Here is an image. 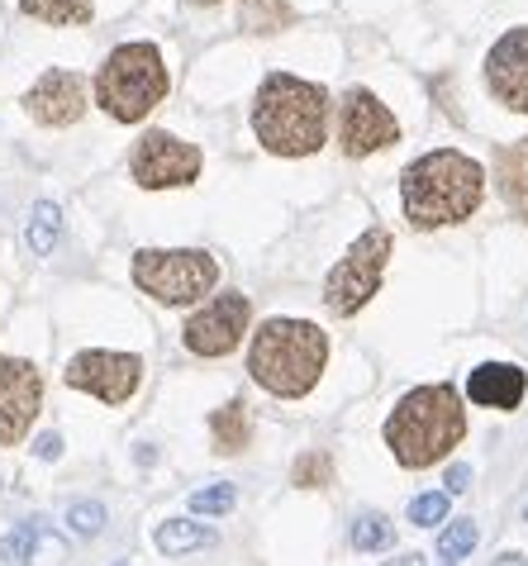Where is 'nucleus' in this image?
Wrapping results in <instances>:
<instances>
[{"label":"nucleus","mask_w":528,"mask_h":566,"mask_svg":"<svg viewBox=\"0 0 528 566\" xmlns=\"http://www.w3.org/2000/svg\"><path fill=\"white\" fill-rule=\"evenodd\" d=\"M395 543V524L386 514H357L352 518V547L357 553H386Z\"/></svg>","instance_id":"obj_23"},{"label":"nucleus","mask_w":528,"mask_h":566,"mask_svg":"<svg viewBox=\"0 0 528 566\" xmlns=\"http://www.w3.org/2000/svg\"><path fill=\"white\" fill-rule=\"evenodd\" d=\"M291 481H295V485H305V491H319V485H329V481H334V458H329V452H305V458L295 462Z\"/></svg>","instance_id":"obj_25"},{"label":"nucleus","mask_w":528,"mask_h":566,"mask_svg":"<svg viewBox=\"0 0 528 566\" xmlns=\"http://www.w3.org/2000/svg\"><path fill=\"white\" fill-rule=\"evenodd\" d=\"M386 566H424V557L414 553V557H395V562H386Z\"/></svg>","instance_id":"obj_31"},{"label":"nucleus","mask_w":528,"mask_h":566,"mask_svg":"<svg viewBox=\"0 0 528 566\" xmlns=\"http://www.w3.org/2000/svg\"><path fill=\"white\" fill-rule=\"evenodd\" d=\"M196 6H220V0H196Z\"/></svg>","instance_id":"obj_33"},{"label":"nucleus","mask_w":528,"mask_h":566,"mask_svg":"<svg viewBox=\"0 0 528 566\" xmlns=\"http://www.w3.org/2000/svg\"><path fill=\"white\" fill-rule=\"evenodd\" d=\"M34 452H39L43 462H57V458H62V438H57V433H43L39 443H34Z\"/></svg>","instance_id":"obj_30"},{"label":"nucleus","mask_w":528,"mask_h":566,"mask_svg":"<svg viewBox=\"0 0 528 566\" xmlns=\"http://www.w3.org/2000/svg\"><path fill=\"white\" fill-rule=\"evenodd\" d=\"M291 24H295L291 0H243L239 10V29H247V34H282Z\"/></svg>","instance_id":"obj_20"},{"label":"nucleus","mask_w":528,"mask_h":566,"mask_svg":"<svg viewBox=\"0 0 528 566\" xmlns=\"http://www.w3.org/2000/svg\"><path fill=\"white\" fill-rule=\"evenodd\" d=\"M253 134L276 157H309L329 144V91L291 72H267L253 96Z\"/></svg>","instance_id":"obj_2"},{"label":"nucleus","mask_w":528,"mask_h":566,"mask_svg":"<svg viewBox=\"0 0 528 566\" xmlns=\"http://www.w3.org/2000/svg\"><path fill=\"white\" fill-rule=\"evenodd\" d=\"M329 361V334L309 319H267L247 348V371L262 390L282 400H300L315 390Z\"/></svg>","instance_id":"obj_4"},{"label":"nucleus","mask_w":528,"mask_h":566,"mask_svg":"<svg viewBox=\"0 0 528 566\" xmlns=\"http://www.w3.org/2000/svg\"><path fill=\"white\" fill-rule=\"evenodd\" d=\"M391 248H395V239H391V229H381V224H371L367 233H357L352 248L329 266V276H324V305H329V314L348 319V314H357L371 301V295L381 291Z\"/></svg>","instance_id":"obj_7"},{"label":"nucleus","mask_w":528,"mask_h":566,"mask_svg":"<svg viewBox=\"0 0 528 566\" xmlns=\"http://www.w3.org/2000/svg\"><path fill=\"white\" fill-rule=\"evenodd\" d=\"M486 200V167L457 148L424 153L400 171V206L414 229H443L472 219Z\"/></svg>","instance_id":"obj_1"},{"label":"nucleus","mask_w":528,"mask_h":566,"mask_svg":"<svg viewBox=\"0 0 528 566\" xmlns=\"http://www.w3.org/2000/svg\"><path fill=\"white\" fill-rule=\"evenodd\" d=\"M62 557H67V543L53 538L43 528V518H29V524L10 528L0 538V562L6 566H62Z\"/></svg>","instance_id":"obj_16"},{"label":"nucleus","mask_w":528,"mask_h":566,"mask_svg":"<svg viewBox=\"0 0 528 566\" xmlns=\"http://www.w3.org/2000/svg\"><path fill=\"white\" fill-rule=\"evenodd\" d=\"M220 262L200 248H144L134 253V286L158 305H196L214 291Z\"/></svg>","instance_id":"obj_6"},{"label":"nucleus","mask_w":528,"mask_h":566,"mask_svg":"<svg viewBox=\"0 0 528 566\" xmlns=\"http://www.w3.org/2000/svg\"><path fill=\"white\" fill-rule=\"evenodd\" d=\"M447 491H429V495H414L410 500V524L414 528H433V524H443L447 518Z\"/></svg>","instance_id":"obj_27"},{"label":"nucleus","mask_w":528,"mask_h":566,"mask_svg":"<svg viewBox=\"0 0 528 566\" xmlns=\"http://www.w3.org/2000/svg\"><path fill=\"white\" fill-rule=\"evenodd\" d=\"M210 433H214V452H243L253 438V419H247L243 400H229L224 410L210 415Z\"/></svg>","instance_id":"obj_18"},{"label":"nucleus","mask_w":528,"mask_h":566,"mask_svg":"<svg viewBox=\"0 0 528 566\" xmlns=\"http://www.w3.org/2000/svg\"><path fill=\"white\" fill-rule=\"evenodd\" d=\"M205 167L196 144L186 138L167 134V129H148L144 138L134 144V157H129V171L144 191H167V186H191Z\"/></svg>","instance_id":"obj_8"},{"label":"nucleus","mask_w":528,"mask_h":566,"mask_svg":"<svg viewBox=\"0 0 528 566\" xmlns=\"http://www.w3.org/2000/svg\"><path fill=\"white\" fill-rule=\"evenodd\" d=\"M338 144H344L348 157H371L381 148H395L400 124L391 115V105H381L377 91L352 86L344 96V109H338Z\"/></svg>","instance_id":"obj_10"},{"label":"nucleus","mask_w":528,"mask_h":566,"mask_svg":"<svg viewBox=\"0 0 528 566\" xmlns=\"http://www.w3.org/2000/svg\"><path fill=\"white\" fill-rule=\"evenodd\" d=\"M57 233H62V210L53 206V200H39V206L29 210V229H24L29 248H34L39 258H49L57 248Z\"/></svg>","instance_id":"obj_22"},{"label":"nucleus","mask_w":528,"mask_h":566,"mask_svg":"<svg viewBox=\"0 0 528 566\" xmlns=\"http://www.w3.org/2000/svg\"><path fill=\"white\" fill-rule=\"evenodd\" d=\"M247 319H253V305H247V295L224 291V295H214L205 310H196L191 319H186L181 343L196 357H229L243 343Z\"/></svg>","instance_id":"obj_9"},{"label":"nucleus","mask_w":528,"mask_h":566,"mask_svg":"<svg viewBox=\"0 0 528 566\" xmlns=\"http://www.w3.org/2000/svg\"><path fill=\"white\" fill-rule=\"evenodd\" d=\"M524 524H528V505H524Z\"/></svg>","instance_id":"obj_34"},{"label":"nucleus","mask_w":528,"mask_h":566,"mask_svg":"<svg viewBox=\"0 0 528 566\" xmlns=\"http://www.w3.org/2000/svg\"><path fill=\"white\" fill-rule=\"evenodd\" d=\"M486 91L505 109L528 115V24L509 29L486 53Z\"/></svg>","instance_id":"obj_14"},{"label":"nucleus","mask_w":528,"mask_h":566,"mask_svg":"<svg viewBox=\"0 0 528 566\" xmlns=\"http://www.w3.org/2000/svg\"><path fill=\"white\" fill-rule=\"evenodd\" d=\"M24 109L43 129H67V124L86 115V76L67 67H49L24 91Z\"/></svg>","instance_id":"obj_13"},{"label":"nucleus","mask_w":528,"mask_h":566,"mask_svg":"<svg viewBox=\"0 0 528 566\" xmlns=\"http://www.w3.org/2000/svg\"><path fill=\"white\" fill-rule=\"evenodd\" d=\"M172 76L158 43H119L96 72V105L119 124H138L167 101Z\"/></svg>","instance_id":"obj_5"},{"label":"nucleus","mask_w":528,"mask_h":566,"mask_svg":"<svg viewBox=\"0 0 528 566\" xmlns=\"http://www.w3.org/2000/svg\"><path fill=\"white\" fill-rule=\"evenodd\" d=\"M472 547H476V524L472 518H453V524L439 533V562H447V566L467 562Z\"/></svg>","instance_id":"obj_24"},{"label":"nucleus","mask_w":528,"mask_h":566,"mask_svg":"<svg viewBox=\"0 0 528 566\" xmlns=\"http://www.w3.org/2000/svg\"><path fill=\"white\" fill-rule=\"evenodd\" d=\"M495 566H528V562H524L519 553H505V557H500V562H495Z\"/></svg>","instance_id":"obj_32"},{"label":"nucleus","mask_w":528,"mask_h":566,"mask_svg":"<svg viewBox=\"0 0 528 566\" xmlns=\"http://www.w3.org/2000/svg\"><path fill=\"white\" fill-rule=\"evenodd\" d=\"M495 191L528 224V134L495 153Z\"/></svg>","instance_id":"obj_17"},{"label":"nucleus","mask_w":528,"mask_h":566,"mask_svg":"<svg viewBox=\"0 0 528 566\" xmlns=\"http://www.w3.org/2000/svg\"><path fill=\"white\" fill-rule=\"evenodd\" d=\"M462 433H467V410H462V396L447 381L405 390L391 419H386V448L410 471L443 462L462 443Z\"/></svg>","instance_id":"obj_3"},{"label":"nucleus","mask_w":528,"mask_h":566,"mask_svg":"<svg viewBox=\"0 0 528 566\" xmlns=\"http://www.w3.org/2000/svg\"><path fill=\"white\" fill-rule=\"evenodd\" d=\"M144 381V357L134 353H105V348H91V353H76L67 361V386L72 390H86L105 405H124Z\"/></svg>","instance_id":"obj_11"},{"label":"nucleus","mask_w":528,"mask_h":566,"mask_svg":"<svg viewBox=\"0 0 528 566\" xmlns=\"http://www.w3.org/2000/svg\"><path fill=\"white\" fill-rule=\"evenodd\" d=\"M528 390V376L515 367V361H481V367L467 376V396L481 405V410H519Z\"/></svg>","instance_id":"obj_15"},{"label":"nucleus","mask_w":528,"mask_h":566,"mask_svg":"<svg viewBox=\"0 0 528 566\" xmlns=\"http://www.w3.org/2000/svg\"><path fill=\"white\" fill-rule=\"evenodd\" d=\"M152 543H158V553L181 557V553H196V547H210L214 528L196 524V518H167V524H158V533H152Z\"/></svg>","instance_id":"obj_19"},{"label":"nucleus","mask_w":528,"mask_h":566,"mask_svg":"<svg viewBox=\"0 0 528 566\" xmlns=\"http://www.w3.org/2000/svg\"><path fill=\"white\" fill-rule=\"evenodd\" d=\"M115 566H129V562H115Z\"/></svg>","instance_id":"obj_35"},{"label":"nucleus","mask_w":528,"mask_h":566,"mask_svg":"<svg viewBox=\"0 0 528 566\" xmlns=\"http://www.w3.org/2000/svg\"><path fill=\"white\" fill-rule=\"evenodd\" d=\"M447 495H462V491H467V485H472V467L467 462H453V467H447Z\"/></svg>","instance_id":"obj_29"},{"label":"nucleus","mask_w":528,"mask_h":566,"mask_svg":"<svg viewBox=\"0 0 528 566\" xmlns=\"http://www.w3.org/2000/svg\"><path fill=\"white\" fill-rule=\"evenodd\" d=\"M67 528L76 533V538H96V533L105 528V505L101 500H72L67 505Z\"/></svg>","instance_id":"obj_26"},{"label":"nucleus","mask_w":528,"mask_h":566,"mask_svg":"<svg viewBox=\"0 0 528 566\" xmlns=\"http://www.w3.org/2000/svg\"><path fill=\"white\" fill-rule=\"evenodd\" d=\"M239 505V491L229 481H220V485H205V491H196L191 495V514H229Z\"/></svg>","instance_id":"obj_28"},{"label":"nucleus","mask_w":528,"mask_h":566,"mask_svg":"<svg viewBox=\"0 0 528 566\" xmlns=\"http://www.w3.org/2000/svg\"><path fill=\"white\" fill-rule=\"evenodd\" d=\"M43 405V376L24 357H0V448H14L29 433Z\"/></svg>","instance_id":"obj_12"},{"label":"nucleus","mask_w":528,"mask_h":566,"mask_svg":"<svg viewBox=\"0 0 528 566\" xmlns=\"http://www.w3.org/2000/svg\"><path fill=\"white\" fill-rule=\"evenodd\" d=\"M20 10L43 24H91L96 0H20Z\"/></svg>","instance_id":"obj_21"}]
</instances>
